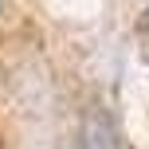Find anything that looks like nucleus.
I'll return each mask as SVG.
<instances>
[{"label": "nucleus", "mask_w": 149, "mask_h": 149, "mask_svg": "<svg viewBox=\"0 0 149 149\" xmlns=\"http://www.w3.org/2000/svg\"><path fill=\"white\" fill-rule=\"evenodd\" d=\"M145 20H149V8H145Z\"/></svg>", "instance_id": "f03ea898"}, {"label": "nucleus", "mask_w": 149, "mask_h": 149, "mask_svg": "<svg viewBox=\"0 0 149 149\" xmlns=\"http://www.w3.org/2000/svg\"><path fill=\"white\" fill-rule=\"evenodd\" d=\"M79 149H130L126 137H122L118 122L110 118L106 110H94L86 122H82V141Z\"/></svg>", "instance_id": "f257e3e1"}]
</instances>
